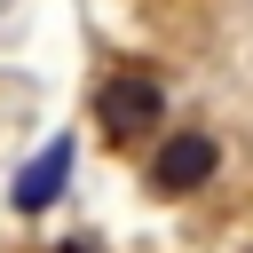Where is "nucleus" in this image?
Wrapping results in <instances>:
<instances>
[{
  "label": "nucleus",
  "mask_w": 253,
  "mask_h": 253,
  "mask_svg": "<svg viewBox=\"0 0 253 253\" xmlns=\"http://www.w3.org/2000/svg\"><path fill=\"white\" fill-rule=\"evenodd\" d=\"M95 119L126 142V134H142V126H158V119H166V87H158L150 71H119V79L95 95Z\"/></svg>",
  "instance_id": "f257e3e1"
},
{
  "label": "nucleus",
  "mask_w": 253,
  "mask_h": 253,
  "mask_svg": "<svg viewBox=\"0 0 253 253\" xmlns=\"http://www.w3.org/2000/svg\"><path fill=\"white\" fill-rule=\"evenodd\" d=\"M213 134H198V126H182V134H166V150L150 158V190L158 198H190V190H206V174H213Z\"/></svg>",
  "instance_id": "f03ea898"
},
{
  "label": "nucleus",
  "mask_w": 253,
  "mask_h": 253,
  "mask_svg": "<svg viewBox=\"0 0 253 253\" xmlns=\"http://www.w3.org/2000/svg\"><path fill=\"white\" fill-rule=\"evenodd\" d=\"M63 182H71V142H47V150L24 166V182H16V206H24V213H47Z\"/></svg>",
  "instance_id": "7ed1b4c3"
}]
</instances>
